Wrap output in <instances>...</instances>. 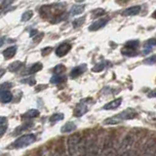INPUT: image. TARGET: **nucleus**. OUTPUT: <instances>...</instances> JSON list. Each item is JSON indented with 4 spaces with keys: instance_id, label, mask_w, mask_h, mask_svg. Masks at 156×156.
<instances>
[{
    "instance_id": "f257e3e1",
    "label": "nucleus",
    "mask_w": 156,
    "mask_h": 156,
    "mask_svg": "<svg viewBox=\"0 0 156 156\" xmlns=\"http://www.w3.org/2000/svg\"><path fill=\"white\" fill-rule=\"evenodd\" d=\"M138 115L136 114V111L135 109L128 108L124 111H122L121 113L117 114L115 116H112L110 118H107L105 121V124H110V125H115V124H119L122 121L125 120H130V119H134L135 117Z\"/></svg>"
},
{
    "instance_id": "f03ea898",
    "label": "nucleus",
    "mask_w": 156,
    "mask_h": 156,
    "mask_svg": "<svg viewBox=\"0 0 156 156\" xmlns=\"http://www.w3.org/2000/svg\"><path fill=\"white\" fill-rule=\"evenodd\" d=\"M65 6L62 4H53L49 5V6H42L41 9L39 10L43 17H49V18H57L60 17L62 13L65 11Z\"/></svg>"
},
{
    "instance_id": "7ed1b4c3",
    "label": "nucleus",
    "mask_w": 156,
    "mask_h": 156,
    "mask_svg": "<svg viewBox=\"0 0 156 156\" xmlns=\"http://www.w3.org/2000/svg\"><path fill=\"white\" fill-rule=\"evenodd\" d=\"M82 145L83 141L79 135H72L68 139V150H69V153L72 155L79 154Z\"/></svg>"
},
{
    "instance_id": "20e7f679",
    "label": "nucleus",
    "mask_w": 156,
    "mask_h": 156,
    "mask_svg": "<svg viewBox=\"0 0 156 156\" xmlns=\"http://www.w3.org/2000/svg\"><path fill=\"white\" fill-rule=\"evenodd\" d=\"M36 138L35 136L30 134V135H24L22 136L21 138L17 139V140L14 143V146L17 148H23V147H27L29 144H33L35 141Z\"/></svg>"
},
{
    "instance_id": "39448f33",
    "label": "nucleus",
    "mask_w": 156,
    "mask_h": 156,
    "mask_svg": "<svg viewBox=\"0 0 156 156\" xmlns=\"http://www.w3.org/2000/svg\"><path fill=\"white\" fill-rule=\"evenodd\" d=\"M71 50V45L68 43H62L56 49V55L58 57H63Z\"/></svg>"
},
{
    "instance_id": "423d86ee",
    "label": "nucleus",
    "mask_w": 156,
    "mask_h": 156,
    "mask_svg": "<svg viewBox=\"0 0 156 156\" xmlns=\"http://www.w3.org/2000/svg\"><path fill=\"white\" fill-rule=\"evenodd\" d=\"M108 23V19H101V20H98L97 22L93 23L89 29L91 31H96V30H99V29H101V27H104L105 24Z\"/></svg>"
},
{
    "instance_id": "0eeeda50",
    "label": "nucleus",
    "mask_w": 156,
    "mask_h": 156,
    "mask_svg": "<svg viewBox=\"0 0 156 156\" xmlns=\"http://www.w3.org/2000/svg\"><path fill=\"white\" fill-rule=\"evenodd\" d=\"M87 69V66L85 63H82V65L78 66L76 67H74L70 72V77L71 78H76L78 76H80L82 73H84Z\"/></svg>"
},
{
    "instance_id": "6e6552de",
    "label": "nucleus",
    "mask_w": 156,
    "mask_h": 156,
    "mask_svg": "<svg viewBox=\"0 0 156 156\" xmlns=\"http://www.w3.org/2000/svg\"><path fill=\"white\" fill-rule=\"evenodd\" d=\"M134 138H133V136H131V135H128L126 136V138L122 140V143H121V145H120V149L121 150H128L132 145H133L134 144Z\"/></svg>"
},
{
    "instance_id": "1a4fd4ad",
    "label": "nucleus",
    "mask_w": 156,
    "mask_h": 156,
    "mask_svg": "<svg viewBox=\"0 0 156 156\" xmlns=\"http://www.w3.org/2000/svg\"><path fill=\"white\" fill-rule=\"evenodd\" d=\"M141 10L140 6H134V7H130L128 9H125L124 11L121 12L122 16H136L138 15Z\"/></svg>"
},
{
    "instance_id": "9d476101",
    "label": "nucleus",
    "mask_w": 156,
    "mask_h": 156,
    "mask_svg": "<svg viewBox=\"0 0 156 156\" xmlns=\"http://www.w3.org/2000/svg\"><path fill=\"white\" fill-rule=\"evenodd\" d=\"M86 112H88V106L87 105H85V102H83L82 101L80 104L76 106V108L74 110V114L77 117H81L82 115H84Z\"/></svg>"
},
{
    "instance_id": "9b49d317",
    "label": "nucleus",
    "mask_w": 156,
    "mask_h": 156,
    "mask_svg": "<svg viewBox=\"0 0 156 156\" xmlns=\"http://www.w3.org/2000/svg\"><path fill=\"white\" fill-rule=\"evenodd\" d=\"M121 102H122V99H121V98H119V99H116L114 101L108 102V104H106L104 106V109H105V110L115 109V108H117V107H119L121 105Z\"/></svg>"
},
{
    "instance_id": "f8f14e48",
    "label": "nucleus",
    "mask_w": 156,
    "mask_h": 156,
    "mask_svg": "<svg viewBox=\"0 0 156 156\" xmlns=\"http://www.w3.org/2000/svg\"><path fill=\"white\" fill-rule=\"evenodd\" d=\"M17 53V47L16 46H12L7 48L6 50H4L3 52V56L6 60H9V58H12Z\"/></svg>"
},
{
    "instance_id": "ddd939ff",
    "label": "nucleus",
    "mask_w": 156,
    "mask_h": 156,
    "mask_svg": "<svg viewBox=\"0 0 156 156\" xmlns=\"http://www.w3.org/2000/svg\"><path fill=\"white\" fill-rule=\"evenodd\" d=\"M0 100L4 104H8L13 100V95L10 93L8 90L7 91H2L0 92Z\"/></svg>"
},
{
    "instance_id": "4468645a",
    "label": "nucleus",
    "mask_w": 156,
    "mask_h": 156,
    "mask_svg": "<svg viewBox=\"0 0 156 156\" xmlns=\"http://www.w3.org/2000/svg\"><path fill=\"white\" fill-rule=\"evenodd\" d=\"M136 49L135 48H132V47H129V46H126L124 48H122L121 50V53L123 54L125 56H129V57H134L136 55Z\"/></svg>"
},
{
    "instance_id": "2eb2a0df",
    "label": "nucleus",
    "mask_w": 156,
    "mask_h": 156,
    "mask_svg": "<svg viewBox=\"0 0 156 156\" xmlns=\"http://www.w3.org/2000/svg\"><path fill=\"white\" fill-rule=\"evenodd\" d=\"M76 130V125L73 122H67V123L62 127L61 131L62 133H71V132Z\"/></svg>"
},
{
    "instance_id": "dca6fc26",
    "label": "nucleus",
    "mask_w": 156,
    "mask_h": 156,
    "mask_svg": "<svg viewBox=\"0 0 156 156\" xmlns=\"http://www.w3.org/2000/svg\"><path fill=\"white\" fill-rule=\"evenodd\" d=\"M85 5H74L70 10V15L75 16V15H80L84 12Z\"/></svg>"
},
{
    "instance_id": "f3484780",
    "label": "nucleus",
    "mask_w": 156,
    "mask_h": 156,
    "mask_svg": "<svg viewBox=\"0 0 156 156\" xmlns=\"http://www.w3.org/2000/svg\"><path fill=\"white\" fill-rule=\"evenodd\" d=\"M154 47H155V39H150V40H148L144 44L143 53L145 54V55L146 54H149V52L152 50V48H154Z\"/></svg>"
},
{
    "instance_id": "a211bd4d",
    "label": "nucleus",
    "mask_w": 156,
    "mask_h": 156,
    "mask_svg": "<svg viewBox=\"0 0 156 156\" xmlns=\"http://www.w3.org/2000/svg\"><path fill=\"white\" fill-rule=\"evenodd\" d=\"M42 63L41 62H36V63H34V65L32 66H30L28 68V70L27 72V74H32V73H35L37 71H40L42 69Z\"/></svg>"
},
{
    "instance_id": "6ab92c4d",
    "label": "nucleus",
    "mask_w": 156,
    "mask_h": 156,
    "mask_svg": "<svg viewBox=\"0 0 156 156\" xmlns=\"http://www.w3.org/2000/svg\"><path fill=\"white\" fill-rule=\"evenodd\" d=\"M23 66V63L21 62H14L12 63H10V66H8V69L11 71V72H16L18 71L20 68Z\"/></svg>"
},
{
    "instance_id": "aec40b11",
    "label": "nucleus",
    "mask_w": 156,
    "mask_h": 156,
    "mask_svg": "<svg viewBox=\"0 0 156 156\" xmlns=\"http://www.w3.org/2000/svg\"><path fill=\"white\" fill-rule=\"evenodd\" d=\"M66 79L65 76H62V74H56L52 76V78L50 79V82L52 83V84H60V83L63 82Z\"/></svg>"
},
{
    "instance_id": "412c9836",
    "label": "nucleus",
    "mask_w": 156,
    "mask_h": 156,
    "mask_svg": "<svg viewBox=\"0 0 156 156\" xmlns=\"http://www.w3.org/2000/svg\"><path fill=\"white\" fill-rule=\"evenodd\" d=\"M39 115V111L37 109H30L28 110L27 113L23 114V117L27 119H29V118H34V117H36Z\"/></svg>"
},
{
    "instance_id": "4be33fe9",
    "label": "nucleus",
    "mask_w": 156,
    "mask_h": 156,
    "mask_svg": "<svg viewBox=\"0 0 156 156\" xmlns=\"http://www.w3.org/2000/svg\"><path fill=\"white\" fill-rule=\"evenodd\" d=\"M65 118V115L62 114V113H57V114H54L50 117V122L52 123H57V122L62 120Z\"/></svg>"
},
{
    "instance_id": "5701e85b",
    "label": "nucleus",
    "mask_w": 156,
    "mask_h": 156,
    "mask_svg": "<svg viewBox=\"0 0 156 156\" xmlns=\"http://www.w3.org/2000/svg\"><path fill=\"white\" fill-rule=\"evenodd\" d=\"M85 20H86L85 17H79L78 19L74 20V21H73V23H72L73 27H81L82 24L85 23Z\"/></svg>"
},
{
    "instance_id": "b1692460",
    "label": "nucleus",
    "mask_w": 156,
    "mask_h": 156,
    "mask_svg": "<svg viewBox=\"0 0 156 156\" xmlns=\"http://www.w3.org/2000/svg\"><path fill=\"white\" fill-rule=\"evenodd\" d=\"M33 16V12L32 11H27V12H24L23 14V16H22V22H27L29 21V20L31 19V17Z\"/></svg>"
},
{
    "instance_id": "393cba45",
    "label": "nucleus",
    "mask_w": 156,
    "mask_h": 156,
    "mask_svg": "<svg viewBox=\"0 0 156 156\" xmlns=\"http://www.w3.org/2000/svg\"><path fill=\"white\" fill-rule=\"evenodd\" d=\"M105 67V62H99V63H97V65L93 67V71L94 72H100V71H101Z\"/></svg>"
},
{
    "instance_id": "a878e982",
    "label": "nucleus",
    "mask_w": 156,
    "mask_h": 156,
    "mask_svg": "<svg viewBox=\"0 0 156 156\" xmlns=\"http://www.w3.org/2000/svg\"><path fill=\"white\" fill-rule=\"evenodd\" d=\"M105 13V11L104 9L98 8V9H95V11H93V12H92V16H93V18L101 17Z\"/></svg>"
},
{
    "instance_id": "bb28decb",
    "label": "nucleus",
    "mask_w": 156,
    "mask_h": 156,
    "mask_svg": "<svg viewBox=\"0 0 156 156\" xmlns=\"http://www.w3.org/2000/svg\"><path fill=\"white\" fill-rule=\"evenodd\" d=\"M65 70H66V67L62 65H58L54 68V72H55L56 74H62V73L65 72Z\"/></svg>"
},
{
    "instance_id": "cd10ccee",
    "label": "nucleus",
    "mask_w": 156,
    "mask_h": 156,
    "mask_svg": "<svg viewBox=\"0 0 156 156\" xmlns=\"http://www.w3.org/2000/svg\"><path fill=\"white\" fill-rule=\"evenodd\" d=\"M139 45H140L139 40H130L126 43V46H129V47L135 48V49H136V47H138Z\"/></svg>"
},
{
    "instance_id": "c85d7f7f",
    "label": "nucleus",
    "mask_w": 156,
    "mask_h": 156,
    "mask_svg": "<svg viewBox=\"0 0 156 156\" xmlns=\"http://www.w3.org/2000/svg\"><path fill=\"white\" fill-rule=\"evenodd\" d=\"M11 87H12V83L5 82V83H3V84L0 85V92H2V91H7V90H9Z\"/></svg>"
},
{
    "instance_id": "c756f323",
    "label": "nucleus",
    "mask_w": 156,
    "mask_h": 156,
    "mask_svg": "<svg viewBox=\"0 0 156 156\" xmlns=\"http://www.w3.org/2000/svg\"><path fill=\"white\" fill-rule=\"evenodd\" d=\"M14 1H15V0H3V2L1 4V9H5V8L9 7Z\"/></svg>"
},
{
    "instance_id": "7c9ffc66",
    "label": "nucleus",
    "mask_w": 156,
    "mask_h": 156,
    "mask_svg": "<svg viewBox=\"0 0 156 156\" xmlns=\"http://www.w3.org/2000/svg\"><path fill=\"white\" fill-rule=\"evenodd\" d=\"M144 63H146V65H154L155 63V56H151L150 58H146V60H144Z\"/></svg>"
},
{
    "instance_id": "2f4dec72",
    "label": "nucleus",
    "mask_w": 156,
    "mask_h": 156,
    "mask_svg": "<svg viewBox=\"0 0 156 156\" xmlns=\"http://www.w3.org/2000/svg\"><path fill=\"white\" fill-rule=\"evenodd\" d=\"M7 130V126L6 124H4V125H0V138L5 134V132H6Z\"/></svg>"
},
{
    "instance_id": "473e14b6",
    "label": "nucleus",
    "mask_w": 156,
    "mask_h": 156,
    "mask_svg": "<svg viewBox=\"0 0 156 156\" xmlns=\"http://www.w3.org/2000/svg\"><path fill=\"white\" fill-rule=\"evenodd\" d=\"M43 36H44V33H41V34H37V36L36 37H34V39L33 40H35L34 41V43H38L39 41H41V39L43 38Z\"/></svg>"
},
{
    "instance_id": "72a5a7b5",
    "label": "nucleus",
    "mask_w": 156,
    "mask_h": 156,
    "mask_svg": "<svg viewBox=\"0 0 156 156\" xmlns=\"http://www.w3.org/2000/svg\"><path fill=\"white\" fill-rule=\"evenodd\" d=\"M51 51H52V48H51V47H48V48L43 49V50L41 51V53H42V55H43V56H46L47 54H49Z\"/></svg>"
},
{
    "instance_id": "f704fd0d",
    "label": "nucleus",
    "mask_w": 156,
    "mask_h": 156,
    "mask_svg": "<svg viewBox=\"0 0 156 156\" xmlns=\"http://www.w3.org/2000/svg\"><path fill=\"white\" fill-rule=\"evenodd\" d=\"M6 122H7V119H6V117H0V125H4V124H6Z\"/></svg>"
},
{
    "instance_id": "c9c22d12",
    "label": "nucleus",
    "mask_w": 156,
    "mask_h": 156,
    "mask_svg": "<svg viewBox=\"0 0 156 156\" xmlns=\"http://www.w3.org/2000/svg\"><path fill=\"white\" fill-rule=\"evenodd\" d=\"M4 43H5V37L0 38V48H1V46H3Z\"/></svg>"
},
{
    "instance_id": "e433bc0d",
    "label": "nucleus",
    "mask_w": 156,
    "mask_h": 156,
    "mask_svg": "<svg viewBox=\"0 0 156 156\" xmlns=\"http://www.w3.org/2000/svg\"><path fill=\"white\" fill-rule=\"evenodd\" d=\"M5 72H6V70L3 69V68H1V69H0V78H1L5 74Z\"/></svg>"
},
{
    "instance_id": "4c0bfd02",
    "label": "nucleus",
    "mask_w": 156,
    "mask_h": 156,
    "mask_svg": "<svg viewBox=\"0 0 156 156\" xmlns=\"http://www.w3.org/2000/svg\"><path fill=\"white\" fill-rule=\"evenodd\" d=\"M35 34H37V30H36V29H33V30L30 31V36H34Z\"/></svg>"
},
{
    "instance_id": "58836bf2",
    "label": "nucleus",
    "mask_w": 156,
    "mask_h": 156,
    "mask_svg": "<svg viewBox=\"0 0 156 156\" xmlns=\"http://www.w3.org/2000/svg\"><path fill=\"white\" fill-rule=\"evenodd\" d=\"M148 97L149 98H154L155 97V90H153L152 92L150 93V94H148Z\"/></svg>"
},
{
    "instance_id": "ea45409f",
    "label": "nucleus",
    "mask_w": 156,
    "mask_h": 156,
    "mask_svg": "<svg viewBox=\"0 0 156 156\" xmlns=\"http://www.w3.org/2000/svg\"><path fill=\"white\" fill-rule=\"evenodd\" d=\"M128 1H129V0H117V2H119L120 4H125Z\"/></svg>"
}]
</instances>
